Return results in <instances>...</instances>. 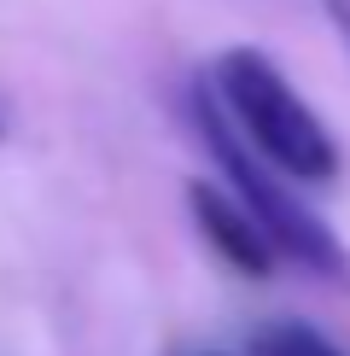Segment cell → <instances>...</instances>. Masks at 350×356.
<instances>
[{
    "instance_id": "3",
    "label": "cell",
    "mask_w": 350,
    "mask_h": 356,
    "mask_svg": "<svg viewBox=\"0 0 350 356\" xmlns=\"http://www.w3.org/2000/svg\"><path fill=\"white\" fill-rule=\"evenodd\" d=\"M187 211H193L199 234L210 240V251L228 263V269L262 280L274 263H281V251H274V240L262 234V222L245 211L228 187H216V181H187Z\"/></svg>"
},
{
    "instance_id": "2",
    "label": "cell",
    "mask_w": 350,
    "mask_h": 356,
    "mask_svg": "<svg viewBox=\"0 0 350 356\" xmlns=\"http://www.w3.org/2000/svg\"><path fill=\"white\" fill-rule=\"evenodd\" d=\"M193 129H199L204 152L216 158V170H222V187L262 222V234L274 240V251L292 257L298 269L321 275V280H344V286H350V251L339 245V234H333L310 204L292 199L286 175H274L251 146L240 140V129L228 123V111L216 106V94H210L204 76L193 82Z\"/></svg>"
},
{
    "instance_id": "5",
    "label": "cell",
    "mask_w": 350,
    "mask_h": 356,
    "mask_svg": "<svg viewBox=\"0 0 350 356\" xmlns=\"http://www.w3.org/2000/svg\"><path fill=\"white\" fill-rule=\"evenodd\" d=\"M327 12H333V24H339V35L350 41V0H327Z\"/></svg>"
},
{
    "instance_id": "6",
    "label": "cell",
    "mask_w": 350,
    "mask_h": 356,
    "mask_svg": "<svg viewBox=\"0 0 350 356\" xmlns=\"http://www.w3.org/2000/svg\"><path fill=\"white\" fill-rule=\"evenodd\" d=\"M0 140H6V117H0Z\"/></svg>"
},
{
    "instance_id": "1",
    "label": "cell",
    "mask_w": 350,
    "mask_h": 356,
    "mask_svg": "<svg viewBox=\"0 0 350 356\" xmlns=\"http://www.w3.org/2000/svg\"><path fill=\"white\" fill-rule=\"evenodd\" d=\"M210 94L240 129V140L286 181H333L339 175V146L327 123L310 111V99L286 82L262 47H228L210 65Z\"/></svg>"
},
{
    "instance_id": "4",
    "label": "cell",
    "mask_w": 350,
    "mask_h": 356,
    "mask_svg": "<svg viewBox=\"0 0 350 356\" xmlns=\"http://www.w3.org/2000/svg\"><path fill=\"white\" fill-rule=\"evenodd\" d=\"M245 356H344L327 333H315L310 321H269L262 333H251Z\"/></svg>"
}]
</instances>
